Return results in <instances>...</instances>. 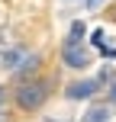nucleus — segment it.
<instances>
[{"label":"nucleus","instance_id":"1","mask_svg":"<svg viewBox=\"0 0 116 122\" xmlns=\"http://www.w3.org/2000/svg\"><path fill=\"white\" fill-rule=\"evenodd\" d=\"M49 97V80L39 77V80H26L23 87L16 90V106L19 109H39Z\"/></svg>","mask_w":116,"mask_h":122},{"label":"nucleus","instance_id":"5","mask_svg":"<svg viewBox=\"0 0 116 122\" xmlns=\"http://www.w3.org/2000/svg\"><path fill=\"white\" fill-rule=\"evenodd\" d=\"M106 119H110V109H106V106H94L81 122H106Z\"/></svg>","mask_w":116,"mask_h":122},{"label":"nucleus","instance_id":"9","mask_svg":"<svg viewBox=\"0 0 116 122\" xmlns=\"http://www.w3.org/2000/svg\"><path fill=\"white\" fill-rule=\"evenodd\" d=\"M3 100H6V93H3V87H0V103H3Z\"/></svg>","mask_w":116,"mask_h":122},{"label":"nucleus","instance_id":"3","mask_svg":"<svg viewBox=\"0 0 116 122\" xmlns=\"http://www.w3.org/2000/svg\"><path fill=\"white\" fill-rule=\"evenodd\" d=\"M100 80H74V84H68V90H65V97L68 100H87V97H94V93L100 90Z\"/></svg>","mask_w":116,"mask_h":122},{"label":"nucleus","instance_id":"8","mask_svg":"<svg viewBox=\"0 0 116 122\" xmlns=\"http://www.w3.org/2000/svg\"><path fill=\"white\" fill-rule=\"evenodd\" d=\"M110 103H116V84L110 87Z\"/></svg>","mask_w":116,"mask_h":122},{"label":"nucleus","instance_id":"7","mask_svg":"<svg viewBox=\"0 0 116 122\" xmlns=\"http://www.w3.org/2000/svg\"><path fill=\"white\" fill-rule=\"evenodd\" d=\"M100 3H103V0H87V10H97Z\"/></svg>","mask_w":116,"mask_h":122},{"label":"nucleus","instance_id":"4","mask_svg":"<svg viewBox=\"0 0 116 122\" xmlns=\"http://www.w3.org/2000/svg\"><path fill=\"white\" fill-rule=\"evenodd\" d=\"M26 58H29V55H26V51H6V55H3V61H0V64H3L6 71H19V67L26 64Z\"/></svg>","mask_w":116,"mask_h":122},{"label":"nucleus","instance_id":"2","mask_svg":"<svg viewBox=\"0 0 116 122\" xmlns=\"http://www.w3.org/2000/svg\"><path fill=\"white\" fill-rule=\"evenodd\" d=\"M61 58H65L68 67H87V64H90V58H87L84 45L74 42V39H65V45H61Z\"/></svg>","mask_w":116,"mask_h":122},{"label":"nucleus","instance_id":"6","mask_svg":"<svg viewBox=\"0 0 116 122\" xmlns=\"http://www.w3.org/2000/svg\"><path fill=\"white\" fill-rule=\"evenodd\" d=\"M100 80H103V84H110V80H113V71H110V67H103V71H100Z\"/></svg>","mask_w":116,"mask_h":122}]
</instances>
